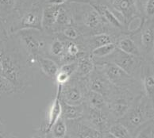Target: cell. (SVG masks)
<instances>
[{"instance_id": "cell-1", "label": "cell", "mask_w": 154, "mask_h": 138, "mask_svg": "<svg viewBox=\"0 0 154 138\" xmlns=\"http://www.w3.org/2000/svg\"><path fill=\"white\" fill-rule=\"evenodd\" d=\"M1 64L2 75L13 84L15 93H25L37 80V60L27 54L14 35L2 42Z\"/></svg>"}, {"instance_id": "cell-2", "label": "cell", "mask_w": 154, "mask_h": 138, "mask_svg": "<svg viewBox=\"0 0 154 138\" xmlns=\"http://www.w3.org/2000/svg\"><path fill=\"white\" fill-rule=\"evenodd\" d=\"M73 26L83 36H91L107 33L118 37L108 26L102 16L89 3L69 2Z\"/></svg>"}, {"instance_id": "cell-3", "label": "cell", "mask_w": 154, "mask_h": 138, "mask_svg": "<svg viewBox=\"0 0 154 138\" xmlns=\"http://www.w3.org/2000/svg\"><path fill=\"white\" fill-rule=\"evenodd\" d=\"M154 100L141 92L134 99L132 104L119 121L123 124L134 137L137 130L145 123L154 118Z\"/></svg>"}, {"instance_id": "cell-4", "label": "cell", "mask_w": 154, "mask_h": 138, "mask_svg": "<svg viewBox=\"0 0 154 138\" xmlns=\"http://www.w3.org/2000/svg\"><path fill=\"white\" fill-rule=\"evenodd\" d=\"M42 7L43 4H38L28 9H14L11 14L3 18L8 35L26 29L42 30Z\"/></svg>"}, {"instance_id": "cell-5", "label": "cell", "mask_w": 154, "mask_h": 138, "mask_svg": "<svg viewBox=\"0 0 154 138\" xmlns=\"http://www.w3.org/2000/svg\"><path fill=\"white\" fill-rule=\"evenodd\" d=\"M12 35L18 39L23 49L32 58L36 59L38 56L46 57L52 34H48L41 29H26Z\"/></svg>"}, {"instance_id": "cell-6", "label": "cell", "mask_w": 154, "mask_h": 138, "mask_svg": "<svg viewBox=\"0 0 154 138\" xmlns=\"http://www.w3.org/2000/svg\"><path fill=\"white\" fill-rule=\"evenodd\" d=\"M129 34L138 47L142 59L154 60L153 19L143 18L141 26Z\"/></svg>"}, {"instance_id": "cell-7", "label": "cell", "mask_w": 154, "mask_h": 138, "mask_svg": "<svg viewBox=\"0 0 154 138\" xmlns=\"http://www.w3.org/2000/svg\"><path fill=\"white\" fill-rule=\"evenodd\" d=\"M95 68L101 70L109 81L117 87L130 88L142 91L140 82L124 72L116 64L111 62H103L95 64Z\"/></svg>"}, {"instance_id": "cell-8", "label": "cell", "mask_w": 154, "mask_h": 138, "mask_svg": "<svg viewBox=\"0 0 154 138\" xmlns=\"http://www.w3.org/2000/svg\"><path fill=\"white\" fill-rule=\"evenodd\" d=\"M142 91L130 88L117 87L112 95L108 99L109 111L115 120H119L126 113L135 97Z\"/></svg>"}, {"instance_id": "cell-9", "label": "cell", "mask_w": 154, "mask_h": 138, "mask_svg": "<svg viewBox=\"0 0 154 138\" xmlns=\"http://www.w3.org/2000/svg\"><path fill=\"white\" fill-rule=\"evenodd\" d=\"M142 60L143 59L141 57L124 53L116 48L115 51L106 58L94 60V62L95 64H100L103 62H111L139 81V73Z\"/></svg>"}, {"instance_id": "cell-10", "label": "cell", "mask_w": 154, "mask_h": 138, "mask_svg": "<svg viewBox=\"0 0 154 138\" xmlns=\"http://www.w3.org/2000/svg\"><path fill=\"white\" fill-rule=\"evenodd\" d=\"M88 90V78L72 75L68 81L61 86L60 99L68 104H82L84 103Z\"/></svg>"}, {"instance_id": "cell-11", "label": "cell", "mask_w": 154, "mask_h": 138, "mask_svg": "<svg viewBox=\"0 0 154 138\" xmlns=\"http://www.w3.org/2000/svg\"><path fill=\"white\" fill-rule=\"evenodd\" d=\"M84 104V114L83 118L89 123L92 127L99 131L103 134V138L111 137L110 133H108V129L115 120L114 117L109 111V109L106 110H99L95 108L90 107Z\"/></svg>"}, {"instance_id": "cell-12", "label": "cell", "mask_w": 154, "mask_h": 138, "mask_svg": "<svg viewBox=\"0 0 154 138\" xmlns=\"http://www.w3.org/2000/svg\"><path fill=\"white\" fill-rule=\"evenodd\" d=\"M95 9L102 16V18L106 22L108 26L112 29L117 35L121 33H127L125 29L124 21L121 14L117 12L111 5H110L106 0H99L95 2L91 3Z\"/></svg>"}, {"instance_id": "cell-13", "label": "cell", "mask_w": 154, "mask_h": 138, "mask_svg": "<svg viewBox=\"0 0 154 138\" xmlns=\"http://www.w3.org/2000/svg\"><path fill=\"white\" fill-rule=\"evenodd\" d=\"M66 125L67 137L103 138V134L87 122L83 117L72 120H66Z\"/></svg>"}, {"instance_id": "cell-14", "label": "cell", "mask_w": 154, "mask_h": 138, "mask_svg": "<svg viewBox=\"0 0 154 138\" xmlns=\"http://www.w3.org/2000/svg\"><path fill=\"white\" fill-rule=\"evenodd\" d=\"M88 86L90 90L103 95L106 101L116 89V87L109 81L104 73L97 68L88 76Z\"/></svg>"}, {"instance_id": "cell-15", "label": "cell", "mask_w": 154, "mask_h": 138, "mask_svg": "<svg viewBox=\"0 0 154 138\" xmlns=\"http://www.w3.org/2000/svg\"><path fill=\"white\" fill-rule=\"evenodd\" d=\"M60 90L61 86L57 85L56 95L49 105L45 114V122L44 125L38 129L37 133L38 137H46L47 134L51 129L54 123L61 116V103H60Z\"/></svg>"}, {"instance_id": "cell-16", "label": "cell", "mask_w": 154, "mask_h": 138, "mask_svg": "<svg viewBox=\"0 0 154 138\" xmlns=\"http://www.w3.org/2000/svg\"><path fill=\"white\" fill-rule=\"evenodd\" d=\"M111 6L123 18L126 31L134 21L142 18L137 0H114Z\"/></svg>"}, {"instance_id": "cell-17", "label": "cell", "mask_w": 154, "mask_h": 138, "mask_svg": "<svg viewBox=\"0 0 154 138\" xmlns=\"http://www.w3.org/2000/svg\"><path fill=\"white\" fill-rule=\"evenodd\" d=\"M138 79L144 94L154 100V60H142Z\"/></svg>"}, {"instance_id": "cell-18", "label": "cell", "mask_w": 154, "mask_h": 138, "mask_svg": "<svg viewBox=\"0 0 154 138\" xmlns=\"http://www.w3.org/2000/svg\"><path fill=\"white\" fill-rule=\"evenodd\" d=\"M115 36L107 33H102L91 36H84L81 42L84 52L90 53L93 49L104 44L115 43L116 40Z\"/></svg>"}, {"instance_id": "cell-19", "label": "cell", "mask_w": 154, "mask_h": 138, "mask_svg": "<svg viewBox=\"0 0 154 138\" xmlns=\"http://www.w3.org/2000/svg\"><path fill=\"white\" fill-rule=\"evenodd\" d=\"M65 46H66V39L60 37L57 33L52 34L48 46L46 57L55 60L60 65L64 55Z\"/></svg>"}, {"instance_id": "cell-20", "label": "cell", "mask_w": 154, "mask_h": 138, "mask_svg": "<svg viewBox=\"0 0 154 138\" xmlns=\"http://www.w3.org/2000/svg\"><path fill=\"white\" fill-rule=\"evenodd\" d=\"M36 60L39 72H42V74L51 80H54L59 71V64L53 59L43 56H38Z\"/></svg>"}, {"instance_id": "cell-21", "label": "cell", "mask_w": 154, "mask_h": 138, "mask_svg": "<svg viewBox=\"0 0 154 138\" xmlns=\"http://www.w3.org/2000/svg\"><path fill=\"white\" fill-rule=\"evenodd\" d=\"M115 44L116 45V48L124 53L141 57L138 47L137 46L134 41L132 39V37H130L128 33H121L120 35L118 36L115 40Z\"/></svg>"}, {"instance_id": "cell-22", "label": "cell", "mask_w": 154, "mask_h": 138, "mask_svg": "<svg viewBox=\"0 0 154 138\" xmlns=\"http://www.w3.org/2000/svg\"><path fill=\"white\" fill-rule=\"evenodd\" d=\"M77 67L75 75L81 78H88L95 68V64L91 53H84L76 60Z\"/></svg>"}, {"instance_id": "cell-23", "label": "cell", "mask_w": 154, "mask_h": 138, "mask_svg": "<svg viewBox=\"0 0 154 138\" xmlns=\"http://www.w3.org/2000/svg\"><path fill=\"white\" fill-rule=\"evenodd\" d=\"M61 103V116L65 120H72V119L79 118L83 116L84 110V104L72 105L65 103L60 99Z\"/></svg>"}, {"instance_id": "cell-24", "label": "cell", "mask_w": 154, "mask_h": 138, "mask_svg": "<svg viewBox=\"0 0 154 138\" xmlns=\"http://www.w3.org/2000/svg\"><path fill=\"white\" fill-rule=\"evenodd\" d=\"M87 106L90 107L99 109V110H106L108 109L107 102L103 95L99 94L98 92L94 90H88L85 97L84 103Z\"/></svg>"}, {"instance_id": "cell-25", "label": "cell", "mask_w": 154, "mask_h": 138, "mask_svg": "<svg viewBox=\"0 0 154 138\" xmlns=\"http://www.w3.org/2000/svg\"><path fill=\"white\" fill-rule=\"evenodd\" d=\"M47 138H67L66 120L60 116L54 123L46 136Z\"/></svg>"}, {"instance_id": "cell-26", "label": "cell", "mask_w": 154, "mask_h": 138, "mask_svg": "<svg viewBox=\"0 0 154 138\" xmlns=\"http://www.w3.org/2000/svg\"><path fill=\"white\" fill-rule=\"evenodd\" d=\"M108 133L111 136V138H132L129 130L119 121H115L110 125L108 129Z\"/></svg>"}, {"instance_id": "cell-27", "label": "cell", "mask_w": 154, "mask_h": 138, "mask_svg": "<svg viewBox=\"0 0 154 138\" xmlns=\"http://www.w3.org/2000/svg\"><path fill=\"white\" fill-rule=\"evenodd\" d=\"M57 34H59L60 37H62L64 39L75 41L77 43H79L80 44H81V42L84 37L79 33V31L73 25L65 27L60 32L57 33Z\"/></svg>"}, {"instance_id": "cell-28", "label": "cell", "mask_w": 154, "mask_h": 138, "mask_svg": "<svg viewBox=\"0 0 154 138\" xmlns=\"http://www.w3.org/2000/svg\"><path fill=\"white\" fill-rule=\"evenodd\" d=\"M115 48H116V45L115 43H110V44H104V45L93 49L90 53L91 55L92 56L94 60H102L110 55L115 51Z\"/></svg>"}, {"instance_id": "cell-29", "label": "cell", "mask_w": 154, "mask_h": 138, "mask_svg": "<svg viewBox=\"0 0 154 138\" xmlns=\"http://www.w3.org/2000/svg\"><path fill=\"white\" fill-rule=\"evenodd\" d=\"M135 138H153L154 137V118L151 119L143 125H141L135 133Z\"/></svg>"}, {"instance_id": "cell-30", "label": "cell", "mask_w": 154, "mask_h": 138, "mask_svg": "<svg viewBox=\"0 0 154 138\" xmlns=\"http://www.w3.org/2000/svg\"><path fill=\"white\" fill-rule=\"evenodd\" d=\"M16 0H0V17L5 18L15 8Z\"/></svg>"}, {"instance_id": "cell-31", "label": "cell", "mask_w": 154, "mask_h": 138, "mask_svg": "<svg viewBox=\"0 0 154 138\" xmlns=\"http://www.w3.org/2000/svg\"><path fill=\"white\" fill-rule=\"evenodd\" d=\"M14 93H15V90L13 84L5 77L0 75V95L11 94Z\"/></svg>"}, {"instance_id": "cell-32", "label": "cell", "mask_w": 154, "mask_h": 138, "mask_svg": "<svg viewBox=\"0 0 154 138\" xmlns=\"http://www.w3.org/2000/svg\"><path fill=\"white\" fill-rule=\"evenodd\" d=\"M44 0H16L15 8L17 10L28 9L36 5L43 4Z\"/></svg>"}, {"instance_id": "cell-33", "label": "cell", "mask_w": 154, "mask_h": 138, "mask_svg": "<svg viewBox=\"0 0 154 138\" xmlns=\"http://www.w3.org/2000/svg\"><path fill=\"white\" fill-rule=\"evenodd\" d=\"M9 35L7 33V28L5 26L3 18L0 17V41H4L8 38Z\"/></svg>"}, {"instance_id": "cell-34", "label": "cell", "mask_w": 154, "mask_h": 138, "mask_svg": "<svg viewBox=\"0 0 154 138\" xmlns=\"http://www.w3.org/2000/svg\"><path fill=\"white\" fill-rule=\"evenodd\" d=\"M0 137H14V136L7 133L6 129H5L4 123L2 122L1 118H0Z\"/></svg>"}, {"instance_id": "cell-35", "label": "cell", "mask_w": 154, "mask_h": 138, "mask_svg": "<svg viewBox=\"0 0 154 138\" xmlns=\"http://www.w3.org/2000/svg\"><path fill=\"white\" fill-rule=\"evenodd\" d=\"M70 0H44L43 4L52 5H63L68 2Z\"/></svg>"}, {"instance_id": "cell-36", "label": "cell", "mask_w": 154, "mask_h": 138, "mask_svg": "<svg viewBox=\"0 0 154 138\" xmlns=\"http://www.w3.org/2000/svg\"><path fill=\"white\" fill-rule=\"evenodd\" d=\"M99 0H70L69 2H86V3H89L91 4L93 2H95Z\"/></svg>"}, {"instance_id": "cell-37", "label": "cell", "mask_w": 154, "mask_h": 138, "mask_svg": "<svg viewBox=\"0 0 154 138\" xmlns=\"http://www.w3.org/2000/svg\"><path fill=\"white\" fill-rule=\"evenodd\" d=\"M2 42L0 41V75H2V64H1V53H2Z\"/></svg>"}, {"instance_id": "cell-38", "label": "cell", "mask_w": 154, "mask_h": 138, "mask_svg": "<svg viewBox=\"0 0 154 138\" xmlns=\"http://www.w3.org/2000/svg\"><path fill=\"white\" fill-rule=\"evenodd\" d=\"M106 2H108V3H109V4L110 5H111L113 3V2H114V0H106Z\"/></svg>"}]
</instances>
